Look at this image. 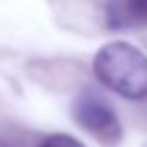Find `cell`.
Listing matches in <instances>:
<instances>
[{"label": "cell", "mask_w": 147, "mask_h": 147, "mask_svg": "<svg viewBox=\"0 0 147 147\" xmlns=\"http://www.w3.org/2000/svg\"><path fill=\"white\" fill-rule=\"evenodd\" d=\"M93 71L106 89L128 100L147 97V56L130 43L113 41L100 48Z\"/></svg>", "instance_id": "cell-1"}, {"label": "cell", "mask_w": 147, "mask_h": 147, "mask_svg": "<svg viewBox=\"0 0 147 147\" xmlns=\"http://www.w3.org/2000/svg\"><path fill=\"white\" fill-rule=\"evenodd\" d=\"M74 119L84 132H89L102 145L113 147L121 141V121L113 106L102 95L93 91H84L74 102Z\"/></svg>", "instance_id": "cell-2"}, {"label": "cell", "mask_w": 147, "mask_h": 147, "mask_svg": "<svg viewBox=\"0 0 147 147\" xmlns=\"http://www.w3.org/2000/svg\"><path fill=\"white\" fill-rule=\"evenodd\" d=\"M106 22L110 28H143L147 26V0H108Z\"/></svg>", "instance_id": "cell-3"}, {"label": "cell", "mask_w": 147, "mask_h": 147, "mask_svg": "<svg viewBox=\"0 0 147 147\" xmlns=\"http://www.w3.org/2000/svg\"><path fill=\"white\" fill-rule=\"evenodd\" d=\"M39 147H84L78 138L69 136V134H52L46 141H41Z\"/></svg>", "instance_id": "cell-4"}, {"label": "cell", "mask_w": 147, "mask_h": 147, "mask_svg": "<svg viewBox=\"0 0 147 147\" xmlns=\"http://www.w3.org/2000/svg\"><path fill=\"white\" fill-rule=\"evenodd\" d=\"M0 147H9V145H7V143H2V141H0Z\"/></svg>", "instance_id": "cell-5"}]
</instances>
